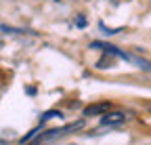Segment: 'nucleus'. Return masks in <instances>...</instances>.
<instances>
[{
  "mask_svg": "<svg viewBox=\"0 0 151 145\" xmlns=\"http://www.w3.org/2000/svg\"><path fill=\"white\" fill-rule=\"evenodd\" d=\"M126 114L124 112H105V114H101V124L103 126H116V124H122V122H126Z\"/></svg>",
  "mask_w": 151,
  "mask_h": 145,
  "instance_id": "f257e3e1",
  "label": "nucleus"
},
{
  "mask_svg": "<svg viewBox=\"0 0 151 145\" xmlns=\"http://www.w3.org/2000/svg\"><path fill=\"white\" fill-rule=\"evenodd\" d=\"M109 110V103H97V105H90V107H86L84 110V116H101V114H105Z\"/></svg>",
  "mask_w": 151,
  "mask_h": 145,
  "instance_id": "f03ea898",
  "label": "nucleus"
},
{
  "mask_svg": "<svg viewBox=\"0 0 151 145\" xmlns=\"http://www.w3.org/2000/svg\"><path fill=\"white\" fill-rule=\"evenodd\" d=\"M147 110H149V112H151V103H149V107H147Z\"/></svg>",
  "mask_w": 151,
  "mask_h": 145,
  "instance_id": "7ed1b4c3",
  "label": "nucleus"
}]
</instances>
